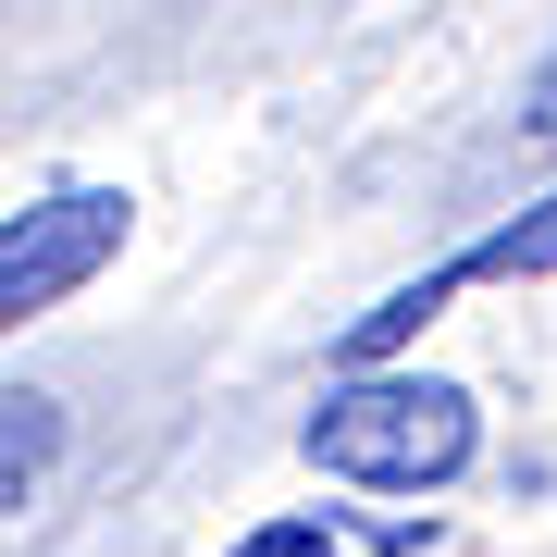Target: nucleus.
<instances>
[{
  "label": "nucleus",
  "instance_id": "obj_1",
  "mask_svg": "<svg viewBox=\"0 0 557 557\" xmlns=\"http://www.w3.org/2000/svg\"><path fill=\"white\" fill-rule=\"evenodd\" d=\"M471 397H458L446 372H347V384H322V409H310V458L335 483H397V496H421V483H458L471 471Z\"/></svg>",
  "mask_w": 557,
  "mask_h": 557
},
{
  "label": "nucleus",
  "instance_id": "obj_3",
  "mask_svg": "<svg viewBox=\"0 0 557 557\" xmlns=\"http://www.w3.org/2000/svg\"><path fill=\"white\" fill-rule=\"evenodd\" d=\"M508 273H557V199H533L520 223H496V236H471L458 260H434L421 285H397V298H384V310L347 335V372H384V347H409L421 322L458 298V285H508Z\"/></svg>",
  "mask_w": 557,
  "mask_h": 557
},
{
  "label": "nucleus",
  "instance_id": "obj_6",
  "mask_svg": "<svg viewBox=\"0 0 557 557\" xmlns=\"http://www.w3.org/2000/svg\"><path fill=\"white\" fill-rule=\"evenodd\" d=\"M520 124H533V137H557V62H545L533 87H520Z\"/></svg>",
  "mask_w": 557,
  "mask_h": 557
},
{
  "label": "nucleus",
  "instance_id": "obj_4",
  "mask_svg": "<svg viewBox=\"0 0 557 557\" xmlns=\"http://www.w3.org/2000/svg\"><path fill=\"white\" fill-rule=\"evenodd\" d=\"M50 471H62V397H38V384H0V520L38 496Z\"/></svg>",
  "mask_w": 557,
  "mask_h": 557
},
{
  "label": "nucleus",
  "instance_id": "obj_5",
  "mask_svg": "<svg viewBox=\"0 0 557 557\" xmlns=\"http://www.w3.org/2000/svg\"><path fill=\"white\" fill-rule=\"evenodd\" d=\"M236 557H335V520H260Z\"/></svg>",
  "mask_w": 557,
  "mask_h": 557
},
{
  "label": "nucleus",
  "instance_id": "obj_2",
  "mask_svg": "<svg viewBox=\"0 0 557 557\" xmlns=\"http://www.w3.org/2000/svg\"><path fill=\"white\" fill-rule=\"evenodd\" d=\"M124 223H137L124 186H50V199L0 211V335H13L25 310L75 298L87 273H112V260H124Z\"/></svg>",
  "mask_w": 557,
  "mask_h": 557
}]
</instances>
